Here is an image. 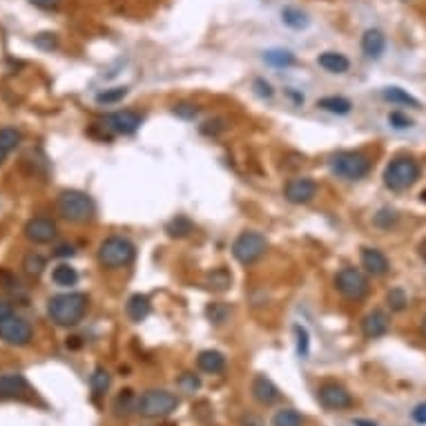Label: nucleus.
<instances>
[{
	"mask_svg": "<svg viewBox=\"0 0 426 426\" xmlns=\"http://www.w3.org/2000/svg\"><path fill=\"white\" fill-rule=\"evenodd\" d=\"M30 3L39 9H56L61 5V0H30Z\"/></svg>",
	"mask_w": 426,
	"mask_h": 426,
	"instance_id": "nucleus-46",
	"label": "nucleus"
},
{
	"mask_svg": "<svg viewBox=\"0 0 426 426\" xmlns=\"http://www.w3.org/2000/svg\"><path fill=\"white\" fill-rule=\"evenodd\" d=\"M34 45L36 47H41V50H54L56 45H59V39H56V34H50V32H45V34H39L34 39Z\"/></svg>",
	"mask_w": 426,
	"mask_h": 426,
	"instance_id": "nucleus-42",
	"label": "nucleus"
},
{
	"mask_svg": "<svg viewBox=\"0 0 426 426\" xmlns=\"http://www.w3.org/2000/svg\"><path fill=\"white\" fill-rule=\"evenodd\" d=\"M52 281L56 283V286H63V288L77 286L79 272H77V268H72L70 263H59V266L52 270Z\"/></svg>",
	"mask_w": 426,
	"mask_h": 426,
	"instance_id": "nucleus-24",
	"label": "nucleus"
},
{
	"mask_svg": "<svg viewBox=\"0 0 426 426\" xmlns=\"http://www.w3.org/2000/svg\"><path fill=\"white\" fill-rule=\"evenodd\" d=\"M223 119H214V121H207L205 123V125L201 128V132H203V134H207V136H216V134H219V132H223L225 130V125H223Z\"/></svg>",
	"mask_w": 426,
	"mask_h": 426,
	"instance_id": "nucleus-44",
	"label": "nucleus"
},
{
	"mask_svg": "<svg viewBox=\"0 0 426 426\" xmlns=\"http://www.w3.org/2000/svg\"><path fill=\"white\" fill-rule=\"evenodd\" d=\"M388 328H391V319H388V315L380 308L368 312L362 319V333L366 339H380L388 333Z\"/></svg>",
	"mask_w": 426,
	"mask_h": 426,
	"instance_id": "nucleus-15",
	"label": "nucleus"
},
{
	"mask_svg": "<svg viewBox=\"0 0 426 426\" xmlns=\"http://www.w3.org/2000/svg\"><path fill=\"white\" fill-rule=\"evenodd\" d=\"M386 304L391 310L402 312V310H406V306H409V297H406V292L402 288H391L386 295Z\"/></svg>",
	"mask_w": 426,
	"mask_h": 426,
	"instance_id": "nucleus-37",
	"label": "nucleus"
},
{
	"mask_svg": "<svg viewBox=\"0 0 426 426\" xmlns=\"http://www.w3.org/2000/svg\"><path fill=\"white\" fill-rule=\"evenodd\" d=\"M241 426H263V422L257 418V415L248 413V415H243L241 418Z\"/></svg>",
	"mask_w": 426,
	"mask_h": 426,
	"instance_id": "nucleus-47",
	"label": "nucleus"
},
{
	"mask_svg": "<svg viewBox=\"0 0 426 426\" xmlns=\"http://www.w3.org/2000/svg\"><path fill=\"white\" fill-rule=\"evenodd\" d=\"M30 384H27L25 375L21 373H5L0 375V400H14V397L23 395Z\"/></svg>",
	"mask_w": 426,
	"mask_h": 426,
	"instance_id": "nucleus-17",
	"label": "nucleus"
},
{
	"mask_svg": "<svg viewBox=\"0 0 426 426\" xmlns=\"http://www.w3.org/2000/svg\"><path fill=\"white\" fill-rule=\"evenodd\" d=\"M362 266L366 268L368 274H373V277H384V274L391 270L388 257L377 248H362Z\"/></svg>",
	"mask_w": 426,
	"mask_h": 426,
	"instance_id": "nucleus-16",
	"label": "nucleus"
},
{
	"mask_svg": "<svg viewBox=\"0 0 426 426\" xmlns=\"http://www.w3.org/2000/svg\"><path fill=\"white\" fill-rule=\"evenodd\" d=\"M141 123H143V116L139 114L134 110H123V112H114V114L105 116L103 121V128L112 130L114 134H134V132L141 128Z\"/></svg>",
	"mask_w": 426,
	"mask_h": 426,
	"instance_id": "nucleus-12",
	"label": "nucleus"
},
{
	"mask_svg": "<svg viewBox=\"0 0 426 426\" xmlns=\"http://www.w3.org/2000/svg\"><path fill=\"white\" fill-rule=\"evenodd\" d=\"M176 384H179V388H181V391L187 393V395H192V393L199 391V388H201V380H199V375H194V373H183V375L176 380Z\"/></svg>",
	"mask_w": 426,
	"mask_h": 426,
	"instance_id": "nucleus-39",
	"label": "nucleus"
},
{
	"mask_svg": "<svg viewBox=\"0 0 426 426\" xmlns=\"http://www.w3.org/2000/svg\"><path fill=\"white\" fill-rule=\"evenodd\" d=\"M74 254V245H68V243H63L56 248V257H72Z\"/></svg>",
	"mask_w": 426,
	"mask_h": 426,
	"instance_id": "nucleus-48",
	"label": "nucleus"
},
{
	"mask_svg": "<svg viewBox=\"0 0 426 426\" xmlns=\"http://www.w3.org/2000/svg\"><path fill=\"white\" fill-rule=\"evenodd\" d=\"M268 241L261 232L254 230H245L234 239L232 243V257L241 263V266H252L257 263L263 254H266Z\"/></svg>",
	"mask_w": 426,
	"mask_h": 426,
	"instance_id": "nucleus-7",
	"label": "nucleus"
},
{
	"mask_svg": "<svg viewBox=\"0 0 426 426\" xmlns=\"http://www.w3.org/2000/svg\"><path fill=\"white\" fill-rule=\"evenodd\" d=\"M317 63L321 70H326L330 74H346L348 68H350V61L346 59L344 54L339 52H324L317 56Z\"/></svg>",
	"mask_w": 426,
	"mask_h": 426,
	"instance_id": "nucleus-21",
	"label": "nucleus"
},
{
	"mask_svg": "<svg viewBox=\"0 0 426 426\" xmlns=\"http://www.w3.org/2000/svg\"><path fill=\"white\" fill-rule=\"evenodd\" d=\"M0 339L9 346H27L34 339V330L30 321L12 312V315L0 321Z\"/></svg>",
	"mask_w": 426,
	"mask_h": 426,
	"instance_id": "nucleus-9",
	"label": "nucleus"
},
{
	"mask_svg": "<svg viewBox=\"0 0 426 426\" xmlns=\"http://www.w3.org/2000/svg\"><path fill=\"white\" fill-rule=\"evenodd\" d=\"M317 108L330 112V114H348L353 110V103L344 97H324L317 101Z\"/></svg>",
	"mask_w": 426,
	"mask_h": 426,
	"instance_id": "nucleus-25",
	"label": "nucleus"
},
{
	"mask_svg": "<svg viewBox=\"0 0 426 426\" xmlns=\"http://www.w3.org/2000/svg\"><path fill=\"white\" fill-rule=\"evenodd\" d=\"M335 288L350 301H362L368 295V279L357 268H342L335 274Z\"/></svg>",
	"mask_w": 426,
	"mask_h": 426,
	"instance_id": "nucleus-8",
	"label": "nucleus"
},
{
	"mask_svg": "<svg viewBox=\"0 0 426 426\" xmlns=\"http://www.w3.org/2000/svg\"><path fill=\"white\" fill-rule=\"evenodd\" d=\"M179 409V397L165 388H150L136 402V413L143 418H168Z\"/></svg>",
	"mask_w": 426,
	"mask_h": 426,
	"instance_id": "nucleus-5",
	"label": "nucleus"
},
{
	"mask_svg": "<svg viewBox=\"0 0 426 426\" xmlns=\"http://www.w3.org/2000/svg\"><path fill=\"white\" fill-rule=\"evenodd\" d=\"M21 132L16 128H0V165L5 163V159L14 152V150L21 145Z\"/></svg>",
	"mask_w": 426,
	"mask_h": 426,
	"instance_id": "nucleus-22",
	"label": "nucleus"
},
{
	"mask_svg": "<svg viewBox=\"0 0 426 426\" xmlns=\"http://www.w3.org/2000/svg\"><path fill=\"white\" fill-rule=\"evenodd\" d=\"M411 418L415 424H426V402H420L415 409L411 411Z\"/></svg>",
	"mask_w": 426,
	"mask_h": 426,
	"instance_id": "nucleus-45",
	"label": "nucleus"
},
{
	"mask_svg": "<svg viewBox=\"0 0 426 426\" xmlns=\"http://www.w3.org/2000/svg\"><path fill=\"white\" fill-rule=\"evenodd\" d=\"M172 112L179 119H183V121H194L199 116V108L190 105V103H179V105H174Z\"/></svg>",
	"mask_w": 426,
	"mask_h": 426,
	"instance_id": "nucleus-41",
	"label": "nucleus"
},
{
	"mask_svg": "<svg viewBox=\"0 0 426 426\" xmlns=\"http://www.w3.org/2000/svg\"><path fill=\"white\" fill-rule=\"evenodd\" d=\"M136 397L134 393L130 391V388H125V391H121L116 395V400H114V413L119 415V418H125V415H130L132 411H136Z\"/></svg>",
	"mask_w": 426,
	"mask_h": 426,
	"instance_id": "nucleus-30",
	"label": "nucleus"
},
{
	"mask_svg": "<svg viewBox=\"0 0 426 426\" xmlns=\"http://www.w3.org/2000/svg\"><path fill=\"white\" fill-rule=\"evenodd\" d=\"M272 426H304V415L295 409H279L272 415Z\"/></svg>",
	"mask_w": 426,
	"mask_h": 426,
	"instance_id": "nucleus-31",
	"label": "nucleus"
},
{
	"mask_svg": "<svg viewBox=\"0 0 426 426\" xmlns=\"http://www.w3.org/2000/svg\"><path fill=\"white\" fill-rule=\"evenodd\" d=\"M422 201H424V203H426V190H424V192H422Z\"/></svg>",
	"mask_w": 426,
	"mask_h": 426,
	"instance_id": "nucleus-54",
	"label": "nucleus"
},
{
	"mask_svg": "<svg viewBox=\"0 0 426 426\" xmlns=\"http://www.w3.org/2000/svg\"><path fill=\"white\" fill-rule=\"evenodd\" d=\"M205 317L210 319V324L221 326L230 317V306L225 304V301H210L207 308H205Z\"/></svg>",
	"mask_w": 426,
	"mask_h": 426,
	"instance_id": "nucleus-29",
	"label": "nucleus"
},
{
	"mask_svg": "<svg viewBox=\"0 0 426 426\" xmlns=\"http://www.w3.org/2000/svg\"><path fill=\"white\" fill-rule=\"evenodd\" d=\"M353 426H377L375 422H371V420H355L353 422Z\"/></svg>",
	"mask_w": 426,
	"mask_h": 426,
	"instance_id": "nucleus-51",
	"label": "nucleus"
},
{
	"mask_svg": "<svg viewBox=\"0 0 426 426\" xmlns=\"http://www.w3.org/2000/svg\"><path fill=\"white\" fill-rule=\"evenodd\" d=\"M110 382H112V377L108 373V368H103V366H97L94 368V373L90 377V386H92V393L94 397H103L108 393V388H110Z\"/></svg>",
	"mask_w": 426,
	"mask_h": 426,
	"instance_id": "nucleus-28",
	"label": "nucleus"
},
{
	"mask_svg": "<svg viewBox=\"0 0 426 426\" xmlns=\"http://www.w3.org/2000/svg\"><path fill=\"white\" fill-rule=\"evenodd\" d=\"M23 232L32 243L43 245V243H52L56 239L59 228H56V223L52 219H47V216H34V219L25 223Z\"/></svg>",
	"mask_w": 426,
	"mask_h": 426,
	"instance_id": "nucleus-13",
	"label": "nucleus"
},
{
	"mask_svg": "<svg viewBox=\"0 0 426 426\" xmlns=\"http://www.w3.org/2000/svg\"><path fill=\"white\" fill-rule=\"evenodd\" d=\"M88 312V295L83 292H63L47 301V315L56 326H77Z\"/></svg>",
	"mask_w": 426,
	"mask_h": 426,
	"instance_id": "nucleus-1",
	"label": "nucleus"
},
{
	"mask_svg": "<svg viewBox=\"0 0 426 426\" xmlns=\"http://www.w3.org/2000/svg\"><path fill=\"white\" fill-rule=\"evenodd\" d=\"M281 21L286 23L292 30H304L308 27V16L301 12V9H295V7H286L281 12Z\"/></svg>",
	"mask_w": 426,
	"mask_h": 426,
	"instance_id": "nucleus-34",
	"label": "nucleus"
},
{
	"mask_svg": "<svg viewBox=\"0 0 426 426\" xmlns=\"http://www.w3.org/2000/svg\"><path fill=\"white\" fill-rule=\"evenodd\" d=\"M9 315H12V306H9L7 301L0 299V321H3L5 317H9Z\"/></svg>",
	"mask_w": 426,
	"mask_h": 426,
	"instance_id": "nucleus-49",
	"label": "nucleus"
},
{
	"mask_svg": "<svg viewBox=\"0 0 426 426\" xmlns=\"http://www.w3.org/2000/svg\"><path fill=\"white\" fill-rule=\"evenodd\" d=\"M386 50V36L380 30H366L362 36V52L366 59L377 61Z\"/></svg>",
	"mask_w": 426,
	"mask_h": 426,
	"instance_id": "nucleus-18",
	"label": "nucleus"
},
{
	"mask_svg": "<svg viewBox=\"0 0 426 426\" xmlns=\"http://www.w3.org/2000/svg\"><path fill=\"white\" fill-rule=\"evenodd\" d=\"M47 268V261L41 252H30V254H25V259H23V270L30 274V277H39V274H43Z\"/></svg>",
	"mask_w": 426,
	"mask_h": 426,
	"instance_id": "nucleus-33",
	"label": "nucleus"
},
{
	"mask_svg": "<svg viewBox=\"0 0 426 426\" xmlns=\"http://www.w3.org/2000/svg\"><path fill=\"white\" fill-rule=\"evenodd\" d=\"M99 263L103 268L108 270H119V268H125L130 266L132 261L136 257V245L132 243L128 236H121V234H112L108 239H103L99 245Z\"/></svg>",
	"mask_w": 426,
	"mask_h": 426,
	"instance_id": "nucleus-2",
	"label": "nucleus"
},
{
	"mask_svg": "<svg viewBox=\"0 0 426 426\" xmlns=\"http://www.w3.org/2000/svg\"><path fill=\"white\" fill-rule=\"evenodd\" d=\"M317 194V181L310 176H297V179H290L283 187V196H286V201L295 203V205H301V203H308L312 201Z\"/></svg>",
	"mask_w": 426,
	"mask_h": 426,
	"instance_id": "nucleus-11",
	"label": "nucleus"
},
{
	"mask_svg": "<svg viewBox=\"0 0 426 426\" xmlns=\"http://www.w3.org/2000/svg\"><path fill=\"white\" fill-rule=\"evenodd\" d=\"M230 283H232V274L225 268H214L212 272H207V277H205V286L216 292L228 290Z\"/></svg>",
	"mask_w": 426,
	"mask_h": 426,
	"instance_id": "nucleus-26",
	"label": "nucleus"
},
{
	"mask_svg": "<svg viewBox=\"0 0 426 426\" xmlns=\"http://www.w3.org/2000/svg\"><path fill=\"white\" fill-rule=\"evenodd\" d=\"M397 219H400V216H397L395 210H391V207H382V210H377V214L373 216V223L377 225V228L388 230L391 225L397 223Z\"/></svg>",
	"mask_w": 426,
	"mask_h": 426,
	"instance_id": "nucleus-38",
	"label": "nucleus"
},
{
	"mask_svg": "<svg viewBox=\"0 0 426 426\" xmlns=\"http://www.w3.org/2000/svg\"><path fill=\"white\" fill-rule=\"evenodd\" d=\"M317 400L328 411H344L353 406V395H350L342 384H333V382L319 386Z\"/></svg>",
	"mask_w": 426,
	"mask_h": 426,
	"instance_id": "nucleus-10",
	"label": "nucleus"
},
{
	"mask_svg": "<svg viewBox=\"0 0 426 426\" xmlns=\"http://www.w3.org/2000/svg\"><path fill=\"white\" fill-rule=\"evenodd\" d=\"M56 207L65 221L70 223H88L97 214V205H94L92 196L81 190H63L56 199Z\"/></svg>",
	"mask_w": 426,
	"mask_h": 426,
	"instance_id": "nucleus-3",
	"label": "nucleus"
},
{
	"mask_svg": "<svg viewBox=\"0 0 426 426\" xmlns=\"http://www.w3.org/2000/svg\"><path fill=\"white\" fill-rule=\"evenodd\" d=\"M125 97H128V88H110L97 94V103L99 105H114V103H121Z\"/></svg>",
	"mask_w": 426,
	"mask_h": 426,
	"instance_id": "nucleus-35",
	"label": "nucleus"
},
{
	"mask_svg": "<svg viewBox=\"0 0 426 426\" xmlns=\"http://www.w3.org/2000/svg\"><path fill=\"white\" fill-rule=\"evenodd\" d=\"M263 61L272 68H290V65H295V56L288 50H268L263 54Z\"/></svg>",
	"mask_w": 426,
	"mask_h": 426,
	"instance_id": "nucleus-32",
	"label": "nucleus"
},
{
	"mask_svg": "<svg viewBox=\"0 0 426 426\" xmlns=\"http://www.w3.org/2000/svg\"><path fill=\"white\" fill-rule=\"evenodd\" d=\"M250 393H252L254 400H257L259 404H263V406H270L281 397L279 388L274 386V382L266 375H254V380L250 384Z\"/></svg>",
	"mask_w": 426,
	"mask_h": 426,
	"instance_id": "nucleus-14",
	"label": "nucleus"
},
{
	"mask_svg": "<svg viewBox=\"0 0 426 426\" xmlns=\"http://www.w3.org/2000/svg\"><path fill=\"white\" fill-rule=\"evenodd\" d=\"M196 366L207 375H216L225 371V355L219 350H201L196 357Z\"/></svg>",
	"mask_w": 426,
	"mask_h": 426,
	"instance_id": "nucleus-19",
	"label": "nucleus"
},
{
	"mask_svg": "<svg viewBox=\"0 0 426 426\" xmlns=\"http://www.w3.org/2000/svg\"><path fill=\"white\" fill-rule=\"evenodd\" d=\"M165 232L172 236V239H183V236L194 232V223L187 219V216L179 214V216H174V219L165 225Z\"/></svg>",
	"mask_w": 426,
	"mask_h": 426,
	"instance_id": "nucleus-27",
	"label": "nucleus"
},
{
	"mask_svg": "<svg viewBox=\"0 0 426 426\" xmlns=\"http://www.w3.org/2000/svg\"><path fill=\"white\" fill-rule=\"evenodd\" d=\"M252 88H254V92H257V97H261V99H272V94H274L272 85L266 79H254Z\"/></svg>",
	"mask_w": 426,
	"mask_h": 426,
	"instance_id": "nucleus-43",
	"label": "nucleus"
},
{
	"mask_svg": "<svg viewBox=\"0 0 426 426\" xmlns=\"http://www.w3.org/2000/svg\"><path fill=\"white\" fill-rule=\"evenodd\" d=\"M68 346H72V348H79V346H81L79 337H72V342H68Z\"/></svg>",
	"mask_w": 426,
	"mask_h": 426,
	"instance_id": "nucleus-52",
	"label": "nucleus"
},
{
	"mask_svg": "<svg viewBox=\"0 0 426 426\" xmlns=\"http://www.w3.org/2000/svg\"><path fill=\"white\" fill-rule=\"evenodd\" d=\"M330 172L346 181H357L371 172V159L362 152H337L328 161Z\"/></svg>",
	"mask_w": 426,
	"mask_h": 426,
	"instance_id": "nucleus-6",
	"label": "nucleus"
},
{
	"mask_svg": "<svg viewBox=\"0 0 426 426\" xmlns=\"http://www.w3.org/2000/svg\"><path fill=\"white\" fill-rule=\"evenodd\" d=\"M125 312H128L130 321H134V324H141V321H145L150 312H152V304H150V299H148L145 295L136 292V295H132V297L128 299Z\"/></svg>",
	"mask_w": 426,
	"mask_h": 426,
	"instance_id": "nucleus-20",
	"label": "nucleus"
},
{
	"mask_svg": "<svg viewBox=\"0 0 426 426\" xmlns=\"http://www.w3.org/2000/svg\"><path fill=\"white\" fill-rule=\"evenodd\" d=\"M420 163L411 156H400L391 161L384 170V185L393 192L409 190V187L420 179Z\"/></svg>",
	"mask_w": 426,
	"mask_h": 426,
	"instance_id": "nucleus-4",
	"label": "nucleus"
},
{
	"mask_svg": "<svg viewBox=\"0 0 426 426\" xmlns=\"http://www.w3.org/2000/svg\"><path fill=\"white\" fill-rule=\"evenodd\" d=\"M422 333H424V337H426V315H424V319H422Z\"/></svg>",
	"mask_w": 426,
	"mask_h": 426,
	"instance_id": "nucleus-53",
	"label": "nucleus"
},
{
	"mask_svg": "<svg viewBox=\"0 0 426 426\" xmlns=\"http://www.w3.org/2000/svg\"><path fill=\"white\" fill-rule=\"evenodd\" d=\"M388 125L391 128H395V130H409V128H413V119H409L404 114V112H391V114H388Z\"/></svg>",
	"mask_w": 426,
	"mask_h": 426,
	"instance_id": "nucleus-40",
	"label": "nucleus"
},
{
	"mask_svg": "<svg viewBox=\"0 0 426 426\" xmlns=\"http://www.w3.org/2000/svg\"><path fill=\"white\" fill-rule=\"evenodd\" d=\"M292 333H295V339H297V355L301 359H306L308 353H310V335H308L306 326L295 324L292 326Z\"/></svg>",
	"mask_w": 426,
	"mask_h": 426,
	"instance_id": "nucleus-36",
	"label": "nucleus"
},
{
	"mask_svg": "<svg viewBox=\"0 0 426 426\" xmlns=\"http://www.w3.org/2000/svg\"><path fill=\"white\" fill-rule=\"evenodd\" d=\"M382 99L388 101V103H393V105H409V108H415V110H420V101L411 97L409 92L402 90V88H384L382 90Z\"/></svg>",
	"mask_w": 426,
	"mask_h": 426,
	"instance_id": "nucleus-23",
	"label": "nucleus"
},
{
	"mask_svg": "<svg viewBox=\"0 0 426 426\" xmlns=\"http://www.w3.org/2000/svg\"><path fill=\"white\" fill-rule=\"evenodd\" d=\"M286 94L297 103V105H301V103H304V94H297V92H292V90H286Z\"/></svg>",
	"mask_w": 426,
	"mask_h": 426,
	"instance_id": "nucleus-50",
	"label": "nucleus"
}]
</instances>
